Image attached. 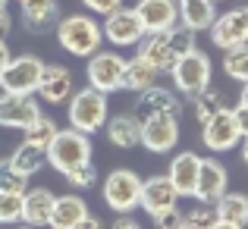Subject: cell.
<instances>
[{
  "label": "cell",
  "mask_w": 248,
  "mask_h": 229,
  "mask_svg": "<svg viewBox=\"0 0 248 229\" xmlns=\"http://www.w3.org/2000/svg\"><path fill=\"white\" fill-rule=\"evenodd\" d=\"M188 50H195V31H188L186 25H176L170 31H154L139 41V57L148 60L157 73H170L176 60Z\"/></svg>",
  "instance_id": "obj_1"
},
{
  "label": "cell",
  "mask_w": 248,
  "mask_h": 229,
  "mask_svg": "<svg viewBox=\"0 0 248 229\" xmlns=\"http://www.w3.org/2000/svg\"><path fill=\"white\" fill-rule=\"evenodd\" d=\"M57 41L73 57H94L104 44V29L88 13H73L57 22Z\"/></svg>",
  "instance_id": "obj_2"
},
{
  "label": "cell",
  "mask_w": 248,
  "mask_h": 229,
  "mask_svg": "<svg viewBox=\"0 0 248 229\" xmlns=\"http://www.w3.org/2000/svg\"><path fill=\"white\" fill-rule=\"evenodd\" d=\"M85 163H91V138L73 126L60 129L47 148V167H54L57 173L66 176L73 169L85 167Z\"/></svg>",
  "instance_id": "obj_3"
},
{
  "label": "cell",
  "mask_w": 248,
  "mask_h": 229,
  "mask_svg": "<svg viewBox=\"0 0 248 229\" xmlns=\"http://www.w3.org/2000/svg\"><path fill=\"white\" fill-rule=\"evenodd\" d=\"M66 104H69V110H66L69 126L79 129V132H85V135L104 129V126H107V120H110L107 94L97 91V88H91V85H88V88H82V91H73V97H69Z\"/></svg>",
  "instance_id": "obj_4"
},
{
  "label": "cell",
  "mask_w": 248,
  "mask_h": 229,
  "mask_svg": "<svg viewBox=\"0 0 248 229\" xmlns=\"http://www.w3.org/2000/svg\"><path fill=\"white\" fill-rule=\"evenodd\" d=\"M170 76H173L176 91L195 97L198 91H204L207 85H211V76H214L211 57H207L204 50L195 47V50H188V54H182L179 60H176V66L170 69Z\"/></svg>",
  "instance_id": "obj_5"
},
{
  "label": "cell",
  "mask_w": 248,
  "mask_h": 229,
  "mask_svg": "<svg viewBox=\"0 0 248 229\" xmlns=\"http://www.w3.org/2000/svg\"><path fill=\"white\" fill-rule=\"evenodd\" d=\"M141 182L145 179H139L132 169H113L104 179V204L116 214H132L141 207Z\"/></svg>",
  "instance_id": "obj_6"
},
{
  "label": "cell",
  "mask_w": 248,
  "mask_h": 229,
  "mask_svg": "<svg viewBox=\"0 0 248 229\" xmlns=\"http://www.w3.org/2000/svg\"><path fill=\"white\" fill-rule=\"evenodd\" d=\"M41 73H44L41 57H35V54L13 57L6 63V69L0 73V88L6 94H35L38 82H41Z\"/></svg>",
  "instance_id": "obj_7"
},
{
  "label": "cell",
  "mask_w": 248,
  "mask_h": 229,
  "mask_svg": "<svg viewBox=\"0 0 248 229\" xmlns=\"http://www.w3.org/2000/svg\"><path fill=\"white\" fill-rule=\"evenodd\" d=\"M179 141V116L176 113H154L141 120V148L151 154H170Z\"/></svg>",
  "instance_id": "obj_8"
},
{
  "label": "cell",
  "mask_w": 248,
  "mask_h": 229,
  "mask_svg": "<svg viewBox=\"0 0 248 229\" xmlns=\"http://www.w3.org/2000/svg\"><path fill=\"white\" fill-rule=\"evenodd\" d=\"M201 141H204L207 151L214 154H223V151H232V148L242 141V132H239V122L232 116V110H220L214 113L207 122H201Z\"/></svg>",
  "instance_id": "obj_9"
},
{
  "label": "cell",
  "mask_w": 248,
  "mask_h": 229,
  "mask_svg": "<svg viewBox=\"0 0 248 229\" xmlns=\"http://www.w3.org/2000/svg\"><path fill=\"white\" fill-rule=\"evenodd\" d=\"M123 73H126V57L113 50H97L94 57H88V85L104 94L123 88Z\"/></svg>",
  "instance_id": "obj_10"
},
{
  "label": "cell",
  "mask_w": 248,
  "mask_h": 229,
  "mask_svg": "<svg viewBox=\"0 0 248 229\" xmlns=\"http://www.w3.org/2000/svg\"><path fill=\"white\" fill-rule=\"evenodd\" d=\"M104 38H107L110 44H116V47H132V44H139L141 38L148 35L145 25H141L139 13L126 10V6H120V10H113L110 16H104Z\"/></svg>",
  "instance_id": "obj_11"
},
{
  "label": "cell",
  "mask_w": 248,
  "mask_h": 229,
  "mask_svg": "<svg viewBox=\"0 0 248 229\" xmlns=\"http://www.w3.org/2000/svg\"><path fill=\"white\" fill-rule=\"evenodd\" d=\"M211 41L220 50H232L248 44V6H236V10H226L223 16L214 19L211 29Z\"/></svg>",
  "instance_id": "obj_12"
},
{
  "label": "cell",
  "mask_w": 248,
  "mask_h": 229,
  "mask_svg": "<svg viewBox=\"0 0 248 229\" xmlns=\"http://www.w3.org/2000/svg\"><path fill=\"white\" fill-rule=\"evenodd\" d=\"M41 116V104L35 94H0V126L6 129H29L31 122Z\"/></svg>",
  "instance_id": "obj_13"
},
{
  "label": "cell",
  "mask_w": 248,
  "mask_h": 229,
  "mask_svg": "<svg viewBox=\"0 0 248 229\" xmlns=\"http://www.w3.org/2000/svg\"><path fill=\"white\" fill-rule=\"evenodd\" d=\"M176 204H179V192L170 182V176H151L141 182V211H148L151 220L173 211Z\"/></svg>",
  "instance_id": "obj_14"
},
{
  "label": "cell",
  "mask_w": 248,
  "mask_h": 229,
  "mask_svg": "<svg viewBox=\"0 0 248 229\" xmlns=\"http://www.w3.org/2000/svg\"><path fill=\"white\" fill-rule=\"evenodd\" d=\"M141 25L148 35L154 31H170L179 25V0H139L135 3Z\"/></svg>",
  "instance_id": "obj_15"
},
{
  "label": "cell",
  "mask_w": 248,
  "mask_h": 229,
  "mask_svg": "<svg viewBox=\"0 0 248 229\" xmlns=\"http://www.w3.org/2000/svg\"><path fill=\"white\" fill-rule=\"evenodd\" d=\"M230 176L226 167L220 160H204L201 157V173H198V185H195V201L198 204H217L226 192H230Z\"/></svg>",
  "instance_id": "obj_16"
},
{
  "label": "cell",
  "mask_w": 248,
  "mask_h": 229,
  "mask_svg": "<svg viewBox=\"0 0 248 229\" xmlns=\"http://www.w3.org/2000/svg\"><path fill=\"white\" fill-rule=\"evenodd\" d=\"M76 85H73V73L66 66H57V63H44V73H41V82H38V91L35 94L41 97L44 104H66L73 97Z\"/></svg>",
  "instance_id": "obj_17"
},
{
  "label": "cell",
  "mask_w": 248,
  "mask_h": 229,
  "mask_svg": "<svg viewBox=\"0 0 248 229\" xmlns=\"http://www.w3.org/2000/svg\"><path fill=\"white\" fill-rule=\"evenodd\" d=\"M198 173H201V157L195 151H182L170 160V182L176 185L179 198H195V185H198Z\"/></svg>",
  "instance_id": "obj_18"
},
{
  "label": "cell",
  "mask_w": 248,
  "mask_h": 229,
  "mask_svg": "<svg viewBox=\"0 0 248 229\" xmlns=\"http://www.w3.org/2000/svg\"><path fill=\"white\" fill-rule=\"evenodd\" d=\"M179 97L173 94L170 88H160V85H151V88L139 91V101H135V116L145 120V116L154 113H176L179 116Z\"/></svg>",
  "instance_id": "obj_19"
},
{
  "label": "cell",
  "mask_w": 248,
  "mask_h": 229,
  "mask_svg": "<svg viewBox=\"0 0 248 229\" xmlns=\"http://www.w3.org/2000/svg\"><path fill=\"white\" fill-rule=\"evenodd\" d=\"M22 22L29 31L44 35V31H50L60 22V6H57V0H25L22 3Z\"/></svg>",
  "instance_id": "obj_20"
},
{
  "label": "cell",
  "mask_w": 248,
  "mask_h": 229,
  "mask_svg": "<svg viewBox=\"0 0 248 229\" xmlns=\"http://www.w3.org/2000/svg\"><path fill=\"white\" fill-rule=\"evenodd\" d=\"M54 201H57V195L54 192H47V188H25V195H22V223L25 226H47V220H50V211H54Z\"/></svg>",
  "instance_id": "obj_21"
},
{
  "label": "cell",
  "mask_w": 248,
  "mask_h": 229,
  "mask_svg": "<svg viewBox=\"0 0 248 229\" xmlns=\"http://www.w3.org/2000/svg\"><path fill=\"white\" fill-rule=\"evenodd\" d=\"M217 19V3L214 0H179V25L188 31H207Z\"/></svg>",
  "instance_id": "obj_22"
},
{
  "label": "cell",
  "mask_w": 248,
  "mask_h": 229,
  "mask_svg": "<svg viewBox=\"0 0 248 229\" xmlns=\"http://www.w3.org/2000/svg\"><path fill=\"white\" fill-rule=\"evenodd\" d=\"M107 138L113 141L116 148L129 151V148L141 145V120L135 113H120V116H110L107 120Z\"/></svg>",
  "instance_id": "obj_23"
},
{
  "label": "cell",
  "mask_w": 248,
  "mask_h": 229,
  "mask_svg": "<svg viewBox=\"0 0 248 229\" xmlns=\"http://www.w3.org/2000/svg\"><path fill=\"white\" fill-rule=\"evenodd\" d=\"M85 214H88V204H85L79 195H60V198L54 201L47 226L50 229H76Z\"/></svg>",
  "instance_id": "obj_24"
},
{
  "label": "cell",
  "mask_w": 248,
  "mask_h": 229,
  "mask_svg": "<svg viewBox=\"0 0 248 229\" xmlns=\"http://www.w3.org/2000/svg\"><path fill=\"white\" fill-rule=\"evenodd\" d=\"M214 207H217V217L223 220V223H232V226H239V229L248 226V195L226 192Z\"/></svg>",
  "instance_id": "obj_25"
},
{
  "label": "cell",
  "mask_w": 248,
  "mask_h": 229,
  "mask_svg": "<svg viewBox=\"0 0 248 229\" xmlns=\"http://www.w3.org/2000/svg\"><path fill=\"white\" fill-rule=\"evenodd\" d=\"M157 69L151 66L148 60H141V57H135V60H126V73H123V88L129 91H145L151 88V85H157Z\"/></svg>",
  "instance_id": "obj_26"
},
{
  "label": "cell",
  "mask_w": 248,
  "mask_h": 229,
  "mask_svg": "<svg viewBox=\"0 0 248 229\" xmlns=\"http://www.w3.org/2000/svg\"><path fill=\"white\" fill-rule=\"evenodd\" d=\"M10 163L25 176V179H29V176L41 173V169L47 167V151H41V148H35V145H29V141H22V145L13 151Z\"/></svg>",
  "instance_id": "obj_27"
},
{
  "label": "cell",
  "mask_w": 248,
  "mask_h": 229,
  "mask_svg": "<svg viewBox=\"0 0 248 229\" xmlns=\"http://www.w3.org/2000/svg\"><path fill=\"white\" fill-rule=\"evenodd\" d=\"M192 110H195V120H198V122H207L214 113L226 110L223 91H217V88H211V85H207L204 91H198V94L192 97Z\"/></svg>",
  "instance_id": "obj_28"
},
{
  "label": "cell",
  "mask_w": 248,
  "mask_h": 229,
  "mask_svg": "<svg viewBox=\"0 0 248 229\" xmlns=\"http://www.w3.org/2000/svg\"><path fill=\"white\" fill-rule=\"evenodd\" d=\"M57 132H60V129H57V122L50 120V116L41 113L29 129H25V141H29V145H35V148H41V151H47Z\"/></svg>",
  "instance_id": "obj_29"
},
{
  "label": "cell",
  "mask_w": 248,
  "mask_h": 229,
  "mask_svg": "<svg viewBox=\"0 0 248 229\" xmlns=\"http://www.w3.org/2000/svg\"><path fill=\"white\" fill-rule=\"evenodd\" d=\"M223 73L230 76L232 82L248 85V44L232 47V50H223Z\"/></svg>",
  "instance_id": "obj_30"
},
{
  "label": "cell",
  "mask_w": 248,
  "mask_h": 229,
  "mask_svg": "<svg viewBox=\"0 0 248 229\" xmlns=\"http://www.w3.org/2000/svg\"><path fill=\"white\" fill-rule=\"evenodd\" d=\"M182 217H186V229H211L220 220L214 204H198V207H192L188 214H182Z\"/></svg>",
  "instance_id": "obj_31"
},
{
  "label": "cell",
  "mask_w": 248,
  "mask_h": 229,
  "mask_svg": "<svg viewBox=\"0 0 248 229\" xmlns=\"http://www.w3.org/2000/svg\"><path fill=\"white\" fill-rule=\"evenodd\" d=\"M22 195L19 192H0V223H19L22 220Z\"/></svg>",
  "instance_id": "obj_32"
},
{
  "label": "cell",
  "mask_w": 248,
  "mask_h": 229,
  "mask_svg": "<svg viewBox=\"0 0 248 229\" xmlns=\"http://www.w3.org/2000/svg\"><path fill=\"white\" fill-rule=\"evenodd\" d=\"M0 192H25V176L10 160H0Z\"/></svg>",
  "instance_id": "obj_33"
},
{
  "label": "cell",
  "mask_w": 248,
  "mask_h": 229,
  "mask_svg": "<svg viewBox=\"0 0 248 229\" xmlns=\"http://www.w3.org/2000/svg\"><path fill=\"white\" fill-rule=\"evenodd\" d=\"M63 179H66L73 188H91V185L97 182V169H94V163H85V167L73 169V173H66Z\"/></svg>",
  "instance_id": "obj_34"
},
{
  "label": "cell",
  "mask_w": 248,
  "mask_h": 229,
  "mask_svg": "<svg viewBox=\"0 0 248 229\" xmlns=\"http://www.w3.org/2000/svg\"><path fill=\"white\" fill-rule=\"evenodd\" d=\"M154 223H157V229H182V226H186V217H182V214L173 207V211L154 217Z\"/></svg>",
  "instance_id": "obj_35"
},
{
  "label": "cell",
  "mask_w": 248,
  "mask_h": 229,
  "mask_svg": "<svg viewBox=\"0 0 248 229\" xmlns=\"http://www.w3.org/2000/svg\"><path fill=\"white\" fill-rule=\"evenodd\" d=\"M82 6L91 10V13H101V16H110L113 10L123 6V0H82Z\"/></svg>",
  "instance_id": "obj_36"
},
{
  "label": "cell",
  "mask_w": 248,
  "mask_h": 229,
  "mask_svg": "<svg viewBox=\"0 0 248 229\" xmlns=\"http://www.w3.org/2000/svg\"><path fill=\"white\" fill-rule=\"evenodd\" d=\"M110 229H141V223L132 217V214H120V217L110 223Z\"/></svg>",
  "instance_id": "obj_37"
},
{
  "label": "cell",
  "mask_w": 248,
  "mask_h": 229,
  "mask_svg": "<svg viewBox=\"0 0 248 229\" xmlns=\"http://www.w3.org/2000/svg\"><path fill=\"white\" fill-rule=\"evenodd\" d=\"M232 116H236V122H239V132H242V138H245V135H248V107H245V104H236Z\"/></svg>",
  "instance_id": "obj_38"
},
{
  "label": "cell",
  "mask_w": 248,
  "mask_h": 229,
  "mask_svg": "<svg viewBox=\"0 0 248 229\" xmlns=\"http://www.w3.org/2000/svg\"><path fill=\"white\" fill-rule=\"evenodd\" d=\"M10 29H13V19H10V13H6V6H0V41H6Z\"/></svg>",
  "instance_id": "obj_39"
},
{
  "label": "cell",
  "mask_w": 248,
  "mask_h": 229,
  "mask_svg": "<svg viewBox=\"0 0 248 229\" xmlns=\"http://www.w3.org/2000/svg\"><path fill=\"white\" fill-rule=\"evenodd\" d=\"M76 229H101V220L97 217H91V214H85V217L79 220V226Z\"/></svg>",
  "instance_id": "obj_40"
},
{
  "label": "cell",
  "mask_w": 248,
  "mask_h": 229,
  "mask_svg": "<svg viewBox=\"0 0 248 229\" xmlns=\"http://www.w3.org/2000/svg\"><path fill=\"white\" fill-rule=\"evenodd\" d=\"M13 57H10V47H6V41H0V73L6 69V63H10Z\"/></svg>",
  "instance_id": "obj_41"
},
{
  "label": "cell",
  "mask_w": 248,
  "mask_h": 229,
  "mask_svg": "<svg viewBox=\"0 0 248 229\" xmlns=\"http://www.w3.org/2000/svg\"><path fill=\"white\" fill-rule=\"evenodd\" d=\"M211 229H239V226H232V223H223V220H217Z\"/></svg>",
  "instance_id": "obj_42"
},
{
  "label": "cell",
  "mask_w": 248,
  "mask_h": 229,
  "mask_svg": "<svg viewBox=\"0 0 248 229\" xmlns=\"http://www.w3.org/2000/svg\"><path fill=\"white\" fill-rule=\"evenodd\" d=\"M242 160L248 163V135H245V138H242Z\"/></svg>",
  "instance_id": "obj_43"
},
{
  "label": "cell",
  "mask_w": 248,
  "mask_h": 229,
  "mask_svg": "<svg viewBox=\"0 0 248 229\" xmlns=\"http://www.w3.org/2000/svg\"><path fill=\"white\" fill-rule=\"evenodd\" d=\"M239 104H245V107H248V85L242 88V94H239Z\"/></svg>",
  "instance_id": "obj_44"
},
{
  "label": "cell",
  "mask_w": 248,
  "mask_h": 229,
  "mask_svg": "<svg viewBox=\"0 0 248 229\" xmlns=\"http://www.w3.org/2000/svg\"><path fill=\"white\" fill-rule=\"evenodd\" d=\"M16 229H38V226H25V223H22V226H16Z\"/></svg>",
  "instance_id": "obj_45"
},
{
  "label": "cell",
  "mask_w": 248,
  "mask_h": 229,
  "mask_svg": "<svg viewBox=\"0 0 248 229\" xmlns=\"http://www.w3.org/2000/svg\"><path fill=\"white\" fill-rule=\"evenodd\" d=\"M0 6H6V0H0Z\"/></svg>",
  "instance_id": "obj_46"
},
{
  "label": "cell",
  "mask_w": 248,
  "mask_h": 229,
  "mask_svg": "<svg viewBox=\"0 0 248 229\" xmlns=\"http://www.w3.org/2000/svg\"><path fill=\"white\" fill-rule=\"evenodd\" d=\"M19 3H25V0H19Z\"/></svg>",
  "instance_id": "obj_47"
},
{
  "label": "cell",
  "mask_w": 248,
  "mask_h": 229,
  "mask_svg": "<svg viewBox=\"0 0 248 229\" xmlns=\"http://www.w3.org/2000/svg\"><path fill=\"white\" fill-rule=\"evenodd\" d=\"M214 3H220V0H214Z\"/></svg>",
  "instance_id": "obj_48"
},
{
  "label": "cell",
  "mask_w": 248,
  "mask_h": 229,
  "mask_svg": "<svg viewBox=\"0 0 248 229\" xmlns=\"http://www.w3.org/2000/svg\"><path fill=\"white\" fill-rule=\"evenodd\" d=\"M182 229H186V226H182Z\"/></svg>",
  "instance_id": "obj_49"
}]
</instances>
